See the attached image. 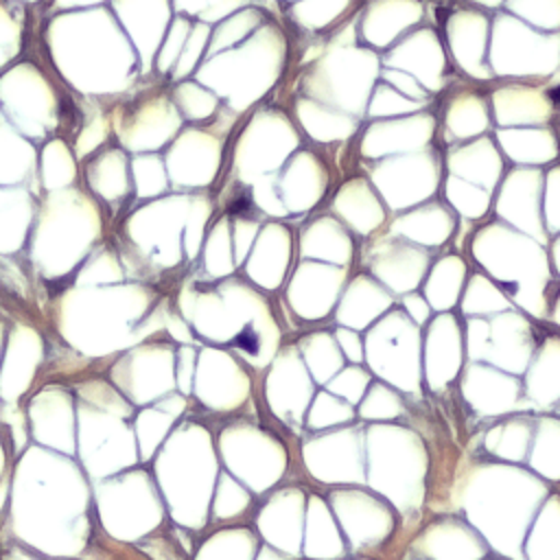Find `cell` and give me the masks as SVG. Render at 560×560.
<instances>
[{
	"instance_id": "obj_1",
	"label": "cell",
	"mask_w": 560,
	"mask_h": 560,
	"mask_svg": "<svg viewBox=\"0 0 560 560\" xmlns=\"http://www.w3.org/2000/svg\"><path fill=\"white\" fill-rule=\"evenodd\" d=\"M553 96H556V98H560V85H558V90H553Z\"/></svg>"
}]
</instances>
